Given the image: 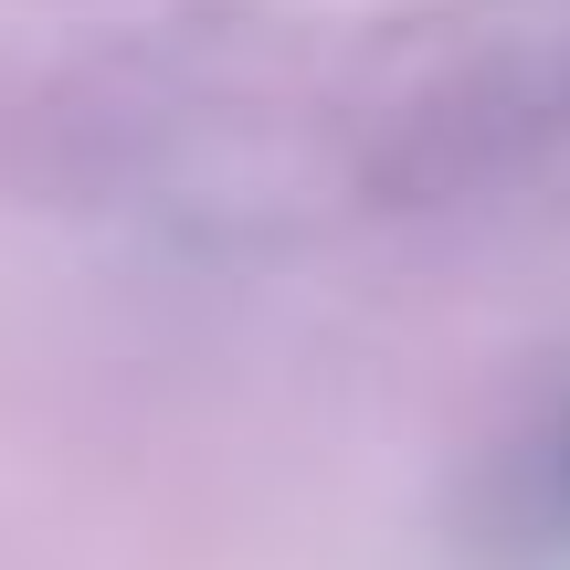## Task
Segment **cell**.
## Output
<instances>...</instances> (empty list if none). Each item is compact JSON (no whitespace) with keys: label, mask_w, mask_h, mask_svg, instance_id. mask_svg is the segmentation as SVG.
Instances as JSON below:
<instances>
[{"label":"cell","mask_w":570,"mask_h":570,"mask_svg":"<svg viewBox=\"0 0 570 570\" xmlns=\"http://www.w3.org/2000/svg\"><path fill=\"white\" fill-rule=\"evenodd\" d=\"M487 570H570V391L518 423V444L487 475V518H475Z\"/></svg>","instance_id":"6da1fadb"}]
</instances>
